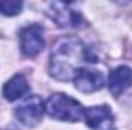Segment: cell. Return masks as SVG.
I'll return each mask as SVG.
<instances>
[{
  "label": "cell",
  "instance_id": "cell-5",
  "mask_svg": "<svg viewBox=\"0 0 132 130\" xmlns=\"http://www.w3.org/2000/svg\"><path fill=\"white\" fill-rule=\"evenodd\" d=\"M72 80H74L75 87L80 92H85V94L97 92L104 86L103 73L97 69H92V67H80L75 72Z\"/></svg>",
  "mask_w": 132,
  "mask_h": 130
},
{
  "label": "cell",
  "instance_id": "cell-9",
  "mask_svg": "<svg viewBox=\"0 0 132 130\" xmlns=\"http://www.w3.org/2000/svg\"><path fill=\"white\" fill-rule=\"evenodd\" d=\"M29 92V83L25 78V75L17 73L14 75L5 86H3V97L8 101H15L25 97Z\"/></svg>",
  "mask_w": 132,
  "mask_h": 130
},
{
  "label": "cell",
  "instance_id": "cell-7",
  "mask_svg": "<svg viewBox=\"0 0 132 130\" xmlns=\"http://www.w3.org/2000/svg\"><path fill=\"white\" fill-rule=\"evenodd\" d=\"M85 119L92 130H115L114 115L109 106H94L86 109Z\"/></svg>",
  "mask_w": 132,
  "mask_h": 130
},
{
  "label": "cell",
  "instance_id": "cell-8",
  "mask_svg": "<svg viewBox=\"0 0 132 130\" xmlns=\"http://www.w3.org/2000/svg\"><path fill=\"white\" fill-rule=\"evenodd\" d=\"M132 84V69L128 66H120L114 69L109 75V90L114 97H120Z\"/></svg>",
  "mask_w": 132,
  "mask_h": 130
},
{
  "label": "cell",
  "instance_id": "cell-10",
  "mask_svg": "<svg viewBox=\"0 0 132 130\" xmlns=\"http://www.w3.org/2000/svg\"><path fill=\"white\" fill-rule=\"evenodd\" d=\"M22 8H23V3L22 2H15V0H0V14L2 15H8V17L17 15V14H20Z\"/></svg>",
  "mask_w": 132,
  "mask_h": 130
},
{
  "label": "cell",
  "instance_id": "cell-2",
  "mask_svg": "<svg viewBox=\"0 0 132 130\" xmlns=\"http://www.w3.org/2000/svg\"><path fill=\"white\" fill-rule=\"evenodd\" d=\"M45 110L48 112L49 116L66 123H75L85 116V109L81 107V104L65 94L51 95L46 99Z\"/></svg>",
  "mask_w": 132,
  "mask_h": 130
},
{
  "label": "cell",
  "instance_id": "cell-1",
  "mask_svg": "<svg viewBox=\"0 0 132 130\" xmlns=\"http://www.w3.org/2000/svg\"><path fill=\"white\" fill-rule=\"evenodd\" d=\"M97 55L75 37H65L57 41L49 57V72L60 81H69L83 63H95Z\"/></svg>",
  "mask_w": 132,
  "mask_h": 130
},
{
  "label": "cell",
  "instance_id": "cell-4",
  "mask_svg": "<svg viewBox=\"0 0 132 130\" xmlns=\"http://www.w3.org/2000/svg\"><path fill=\"white\" fill-rule=\"evenodd\" d=\"M45 31L40 25H29L20 31V49L23 55L35 57L45 48Z\"/></svg>",
  "mask_w": 132,
  "mask_h": 130
},
{
  "label": "cell",
  "instance_id": "cell-3",
  "mask_svg": "<svg viewBox=\"0 0 132 130\" xmlns=\"http://www.w3.org/2000/svg\"><path fill=\"white\" fill-rule=\"evenodd\" d=\"M43 112H45V104L38 97H28L20 106H17L15 109V118L26 127H34L37 126L42 118H43Z\"/></svg>",
  "mask_w": 132,
  "mask_h": 130
},
{
  "label": "cell",
  "instance_id": "cell-6",
  "mask_svg": "<svg viewBox=\"0 0 132 130\" xmlns=\"http://www.w3.org/2000/svg\"><path fill=\"white\" fill-rule=\"evenodd\" d=\"M51 18L62 28L66 26H72V28H78L80 23L83 22L81 15L78 11L72 9L71 3H60V2H54L49 5V12Z\"/></svg>",
  "mask_w": 132,
  "mask_h": 130
}]
</instances>
